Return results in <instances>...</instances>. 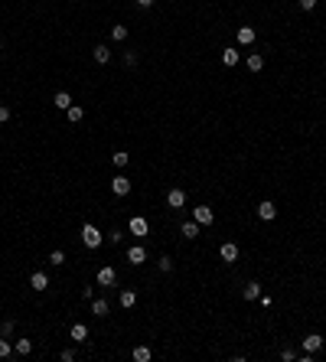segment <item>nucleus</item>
I'll return each instance as SVG.
<instances>
[{"mask_svg":"<svg viewBox=\"0 0 326 362\" xmlns=\"http://www.w3.org/2000/svg\"><path fill=\"white\" fill-rule=\"evenodd\" d=\"M82 241H85V248H98V245L105 241V235H101L91 222H85V225H82Z\"/></svg>","mask_w":326,"mask_h":362,"instance_id":"obj_1","label":"nucleus"},{"mask_svg":"<svg viewBox=\"0 0 326 362\" xmlns=\"http://www.w3.org/2000/svg\"><path fill=\"white\" fill-rule=\"evenodd\" d=\"M127 229H130V235H137V238H144V235L150 232V222L144 219V216H134V219L127 222Z\"/></svg>","mask_w":326,"mask_h":362,"instance_id":"obj_2","label":"nucleus"},{"mask_svg":"<svg viewBox=\"0 0 326 362\" xmlns=\"http://www.w3.org/2000/svg\"><path fill=\"white\" fill-rule=\"evenodd\" d=\"M193 219L199 222V225H212V222H216V212H212L209 206H196L193 209Z\"/></svg>","mask_w":326,"mask_h":362,"instance_id":"obj_3","label":"nucleus"},{"mask_svg":"<svg viewBox=\"0 0 326 362\" xmlns=\"http://www.w3.org/2000/svg\"><path fill=\"white\" fill-rule=\"evenodd\" d=\"M114 281H118V271H114L111 264H105V268H98V284H101V287H111Z\"/></svg>","mask_w":326,"mask_h":362,"instance_id":"obj_4","label":"nucleus"},{"mask_svg":"<svg viewBox=\"0 0 326 362\" xmlns=\"http://www.w3.org/2000/svg\"><path fill=\"white\" fill-rule=\"evenodd\" d=\"M111 193H114V196H127V193H130V180H127V176H114V180H111Z\"/></svg>","mask_w":326,"mask_h":362,"instance_id":"obj_5","label":"nucleus"},{"mask_svg":"<svg viewBox=\"0 0 326 362\" xmlns=\"http://www.w3.org/2000/svg\"><path fill=\"white\" fill-rule=\"evenodd\" d=\"M166 206H170V209H183L186 206V193H183V189H170V193H166Z\"/></svg>","mask_w":326,"mask_h":362,"instance_id":"obj_6","label":"nucleus"},{"mask_svg":"<svg viewBox=\"0 0 326 362\" xmlns=\"http://www.w3.org/2000/svg\"><path fill=\"white\" fill-rule=\"evenodd\" d=\"M127 261L130 264H144V261H147V248H144V245H130V248H127Z\"/></svg>","mask_w":326,"mask_h":362,"instance_id":"obj_7","label":"nucleus"},{"mask_svg":"<svg viewBox=\"0 0 326 362\" xmlns=\"http://www.w3.org/2000/svg\"><path fill=\"white\" fill-rule=\"evenodd\" d=\"M235 39H238L241 46H251L254 39H258V33H254V26H238V33H235Z\"/></svg>","mask_w":326,"mask_h":362,"instance_id":"obj_8","label":"nucleus"},{"mask_svg":"<svg viewBox=\"0 0 326 362\" xmlns=\"http://www.w3.org/2000/svg\"><path fill=\"white\" fill-rule=\"evenodd\" d=\"M320 349H323V336H320V333L304 336V352H320Z\"/></svg>","mask_w":326,"mask_h":362,"instance_id":"obj_9","label":"nucleus"},{"mask_svg":"<svg viewBox=\"0 0 326 362\" xmlns=\"http://www.w3.org/2000/svg\"><path fill=\"white\" fill-rule=\"evenodd\" d=\"M218 258H222V261H238V245L225 241V245L218 248Z\"/></svg>","mask_w":326,"mask_h":362,"instance_id":"obj_10","label":"nucleus"},{"mask_svg":"<svg viewBox=\"0 0 326 362\" xmlns=\"http://www.w3.org/2000/svg\"><path fill=\"white\" fill-rule=\"evenodd\" d=\"M274 216H277V206H274V202H268V199H264V202H261V206H258V219L271 222Z\"/></svg>","mask_w":326,"mask_h":362,"instance_id":"obj_11","label":"nucleus"},{"mask_svg":"<svg viewBox=\"0 0 326 362\" xmlns=\"http://www.w3.org/2000/svg\"><path fill=\"white\" fill-rule=\"evenodd\" d=\"M30 287H33V290H46V287H49V277H46L43 271H33V274H30Z\"/></svg>","mask_w":326,"mask_h":362,"instance_id":"obj_12","label":"nucleus"},{"mask_svg":"<svg viewBox=\"0 0 326 362\" xmlns=\"http://www.w3.org/2000/svg\"><path fill=\"white\" fill-rule=\"evenodd\" d=\"M69 336H72L75 343H85V340H88V326H85V323H72Z\"/></svg>","mask_w":326,"mask_h":362,"instance_id":"obj_13","label":"nucleus"},{"mask_svg":"<svg viewBox=\"0 0 326 362\" xmlns=\"http://www.w3.org/2000/svg\"><path fill=\"white\" fill-rule=\"evenodd\" d=\"M241 294H245V300H258V297H261V284H258V281H248Z\"/></svg>","mask_w":326,"mask_h":362,"instance_id":"obj_14","label":"nucleus"},{"mask_svg":"<svg viewBox=\"0 0 326 362\" xmlns=\"http://www.w3.org/2000/svg\"><path fill=\"white\" fill-rule=\"evenodd\" d=\"M108 300H101V297H98V300H91V313H95V317H108Z\"/></svg>","mask_w":326,"mask_h":362,"instance_id":"obj_15","label":"nucleus"},{"mask_svg":"<svg viewBox=\"0 0 326 362\" xmlns=\"http://www.w3.org/2000/svg\"><path fill=\"white\" fill-rule=\"evenodd\" d=\"M53 101H55V108H62V111H65V108H72V95H69V91H55V98H53Z\"/></svg>","mask_w":326,"mask_h":362,"instance_id":"obj_16","label":"nucleus"},{"mask_svg":"<svg viewBox=\"0 0 326 362\" xmlns=\"http://www.w3.org/2000/svg\"><path fill=\"white\" fill-rule=\"evenodd\" d=\"M91 55H95V62H101V66H105V62L111 59V49H108V46H95V49H91Z\"/></svg>","mask_w":326,"mask_h":362,"instance_id":"obj_17","label":"nucleus"},{"mask_svg":"<svg viewBox=\"0 0 326 362\" xmlns=\"http://www.w3.org/2000/svg\"><path fill=\"white\" fill-rule=\"evenodd\" d=\"M65 114H69V121H72V124H78V121L85 118V108H82V105H72V108H65Z\"/></svg>","mask_w":326,"mask_h":362,"instance_id":"obj_18","label":"nucleus"},{"mask_svg":"<svg viewBox=\"0 0 326 362\" xmlns=\"http://www.w3.org/2000/svg\"><path fill=\"white\" fill-rule=\"evenodd\" d=\"M130 356H134V362H150V349H147V346H134Z\"/></svg>","mask_w":326,"mask_h":362,"instance_id":"obj_19","label":"nucleus"},{"mask_svg":"<svg viewBox=\"0 0 326 362\" xmlns=\"http://www.w3.org/2000/svg\"><path fill=\"white\" fill-rule=\"evenodd\" d=\"M248 69H251V72H261V69H264V55L251 53V55H248Z\"/></svg>","mask_w":326,"mask_h":362,"instance_id":"obj_20","label":"nucleus"},{"mask_svg":"<svg viewBox=\"0 0 326 362\" xmlns=\"http://www.w3.org/2000/svg\"><path fill=\"white\" fill-rule=\"evenodd\" d=\"M180 232H183V235H186V238H196V235H199V222H183V229H180Z\"/></svg>","mask_w":326,"mask_h":362,"instance_id":"obj_21","label":"nucleus"},{"mask_svg":"<svg viewBox=\"0 0 326 362\" xmlns=\"http://www.w3.org/2000/svg\"><path fill=\"white\" fill-rule=\"evenodd\" d=\"M222 62L225 66H238V49H222Z\"/></svg>","mask_w":326,"mask_h":362,"instance_id":"obj_22","label":"nucleus"},{"mask_svg":"<svg viewBox=\"0 0 326 362\" xmlns=\"http://www.w3.org/2000/svg\"><path fill=\"white\" fill-rule=\"evenodd\" d=\"M137 304V294L134 290H121V307H134Z\"/></svg>","mask_w":326,"mask_h":362,"instance_id":"obj_23","label":"nucleus"},{"mask_svg":"<svg viewBox=\"0 0 326 362\" xmlns=\"http://www.w3.org/2000/svg\"><path fill=\"white\" fill-rule=\"evenodd\" d=\"M13 349L20 352V356H30V352H33V340H17V346H13Z\"/></svg>","mask_w":326,"mask_h":362,"instance_id":"obj_24","label":"nucleus"},{"mask_svg":"<svg viewBox=\"0 0 326 362\" xmlns=\"http://www.w3.org/2000/svg\"><path fill=\"white\" fill-rule=\"evenodd\" d=\"M111 163H114V166H127V163H130V154H124V150H118V154L111 157Z\"/></svg>","mask_w":326,"mask_h":362,"instance_id":"obj_25","label":"nucleus"},{"mask_svg":"<svg viewBox=\"0 0 326 362\" xmlns=\"http://www.w3.org/2000/svg\"><path fill=\"white\" fill-rule=\"evenodd\" d=\"M111 39H114V43H124V39H127V26H114V30H111Z\"/></svg>","mask_w":326,"mask_h":362,"instance_id":"obj_26","label":"nucleus"},{"mask_svg":"<svg viewBox=\"0 0 326 362\" xmlns=\"http://www.w3.org/2000/svg\"><path fill=\"white\" fill-rule=\"evenodd\" d=\"M157 268H160L163 274H166V271H173V258H166V254H160V261H157Z\"/></svg>","mask_w":326,"mask_h":362,"instance_id":"obj_27","label":"nucleus"},{"mask_svg":"<svg viewBox=\"0 0 326 362\" xmlns=\"http://www.w3.org/2000/svg\"><path fill=\"white\" fill-rule=\"evenodd\" d=\"M62 261H65V252H62V248H55V252L49 254V264H55V268H59Z\"/></svg>","mask_w":326,"mask_h":362,"instance_id":"obj_28","label":"nucleus"},{"mask_svg":"<svg viewBox=\"0 0 326 362\" xmlns=\"http://www.w3.org/2000/svg\"><path fill=\"white\" fill-rule=\"evenodd\" d=\"M10 343H7V336H3V340H0V359H7V356H10Z\"/></svg>","mask_w":326,"mask_h":362,"instance_id":"obj_29","label":"nucleus"},{"mask_svg":"<svg viewBox=\"0 0 326 362\" xmlns=\"http://www.w3.org/2000/svg\"><path fill=\"white\" fill-rule=\"evenodd\" d=\"M124 66H137V53H124Z\"/></svg>","mask_w":326,"mask_h":362,"instance_id":"obj_30","label":"nucleus"},{"mask_svg":"<svg viewBox=\"0 0 326 362\" xmlns=\"http://www.w3.org/2000/svg\"><path fill=\"white\" fill-rule=\"evenodd\" d=\"M3 121H10V108H7V105H0V124H3Z\"/></svg>","mask_w":326,"mask_h":362,"instance_id":"obj_31","label":"nucleus"},{"mask_svg":"<svg viewBox=\"0 0 326 362\" xmlns=\"http://www.w3.org/2000/svg\"><path fill=\"white\" fill-rule=\"evenodd\" d=\"M10 333H13V323H10V320H7V323L0 326V336H10Z\"/></svg>","mask_w":326,"mask_h":362,"instance_id":"obj_32","label":"nucleus"},{"mask_svg":"<svg viewBox=\"0 0 326 362\" xmlns=\"http://www.w3.org/2000/svg\"><path fill=\"white\" fill-rule=\"evenodd\" d=\"M297 3H300L304 10H313V7H316V0H297Z\"/></svg>","mask_w":326,"mask_h":362,"instance_id":"obj_33","label":"nucleus"},{"mask_svg":"<svg viewBox=\"0 0 326 362\" xmlns=\"http://www.w3.org/2000/svg\"><path fill=\"white\" fill-rule=\"evenodd\" d=\"M137 7H144V10H147V7H153V0H137Z\"/></svg>","mask_w":326,"mask_h":362,"instance_id":"obj_34","label":"nucleus"},{"mask_svg":"<svg viewBox=\"0 0 326 362\" xmlns=\"http://www.w3.org/2000/svg\"><path fill=\"white\" fill-rule=\"evenodd\" d=\"M0 46H3V43H0Z\"/></svg>","mask_w":326,"mask_h":362,"instance_id":"obj_35","label":"nucleus"}]
</instances>
